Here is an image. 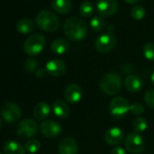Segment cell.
<instances>
[{
	"label": "cell",
	"instance_id": "13",
	"mask_svg": "<svg viewBox=\"0 0 154 154\" xmlns=\"http://www.w3.org/2000/svg\"><path fill=\"white\" fill-rule=\"evenodd\" d=\"M78 150V143L72 137H66L63 139L58 145L59 154H77Z\"/></svg>",
	"mask_w": 154,
	"mask_h": 154
},
{
	"label": "cell",
	"instance_id": "28",
	"mask_svg": "<svg viewBox=\"0 0 154 154\" xmlns=\"http://www.w3.org/2000/svg\"><path fill=\"white\" fill-rule=\"evenodd\" d=\"M143 54L148 60L154 61V43H148L143 46Z\"/></svg>",
	"mask_w": 154,
	"mask_h": 154
},
{
	"label": "cell",
	"instance_id": "11",
	"mask_svg": "<svg viewBox=\"0 0 154 154\" xmlns=\"http://www.w3.org/2000/svg\"><path fill=\"white\" fill-rule=\"evenodd\" d=\"M96 10L102 17L114 15L118 10L117 0H97Z\"/></svg>",
	"mask_w": 154,
	"mask_h": 154
},
{
	"label": "cell",
	"instance_id": "4",
	"mask_svg": "<svg viewBox=\"0 0 154 154\" xmlns=\"http://www.w3.org/2000/svg\"><path fill=\"white\" fill-rule=\"evenodd\" d=\"M45 45V36L41 34H34L25 41L24 50L28 55L35 56L43 51Z\"/></svg>",
	"mask_w": 154,
	"mask_h": 154
},
{
	"label": "cell",
	"instance_id": "34",
	"mask_svg": "<svg viewBox=\"0 0 154 154\" xmlns=\"http://www.w3.org/2000/svg\"><path fill=\"white\" fill-rule=\"evenodd\" d=\"M124 1H126L129 4H135L139 1V0H124Z\"/></svg>",
	"mask_w": 154,
	"mask_h": 154
},
{
	"label": "cell",
	"instance_id": "27",
	"mask_svg": "<svg viewBox=\"0 0 154 154\" xmlns=\"http://www.w3.org/2000/svg\"><path fill=\"white\" fill-rule=\"evenodd\" d=\"M40 148H41V143L39 140H37L35 139L28 140L25 145V149L29 153H35L40 149Z\"/></svg>",
	"mask_w": 154,
	"mask_h": 154
},
{
	"label": "cell",
	"instance_id": "17",
	"mask_svg": "<svg viewBox=\"0 0 154 154\" xmlns=\"http://www.w3.org/2000/svg\"><path fill=\"white\" fill-rule=\"evenodd\" d=\"M54 113L61 119L67 118L70 114V108L68 104L62 100H55L52 105Z\"/></svg>",
	"mask_w": 154,
	"mask_h": 154
},
{
	"label": "cell",
	"instance_id": "31",
	"mask_svg": "<svg viewBox=\"0 0 154 154\" xmlns=\"http://www.w3.org/2000/svg\"><path fill=\"white\" fill-rule=\"evenodd\" d=\"M144 110L143 105L139 103H133L130 105V112L133 115H140L144 112Z\"/></svg>",
	"mask_w": 154,
	"mask_h": 154
},
{
	"label": "cell",
	"instance_id": "6",
	"mask_svg": "<svg viewBox=\"0 0 154 154\" xmlns=\"http://www.w3.org/2000/svg\"><path fill=\"white\" fill-rule=\"evenodd\" d=\"M116 45V37L112 33H104L99 35L94 41V46L100 53L111 52Z\"/></svg>",
	"mask_w": 154,
	"mask_h": 154
},
{
	"label": "cell",
	"instance_id": "22",
	"mask_svg": "<svg viewBox=\"0 0 154 154\" xmlns=\"http://www.w3.org/2000/svg\"><path fill=\"white\" fill-rule=\"evenodd\" d=\"M35 28V25L32 20L28 18H23L19 20L17 24V29L21 34H29L31 33Z\"/></svg>",
	"mask_w": 154,
	"mask_h": 154
},
{
	"label": "cell",
	"instance_id": "21",
	"mask_svg": "<svg viewBox=\"0 0 154 154\" xmlns=\"http://www.w3.org/2000/svg\"><path fill=\"white\" fill-rule=\"evenodd\" d=\"M72 7V5L71 0H53L52 1L53 9L61 14H66L70 12Z\"/></svg>",
	"mask_w": 154,
	"mask_h": 154
},
{
	"label": "cell",
	"instance_id": "16",
	"mask_svg": "<svg viewBox=\"0 0 154 154\" xmlns=\"http://www.w3.org/2000/svg\"><path fill=\"white\" fill-rule=\"evenodd\" d=\"M124 85L129 92L138 93L141 90L143 86V82L140 76L135 74H130L124 80Z\"/></svg>",
	"mask_w": 154,
	"mask_h": 154
},
{
	"label": "cell",
	"instance_id": "25",
	"mask_svg": "<svg viewBox=\"0 0 154 154\" xmlns=\"http://www.w3.org/2000/svg\"><path fill=\"white\" fill-rule=\"evenodd\" d=\"M94 12V6L90 1H85L80 6V13L85 17H91Z\"/></svg>",
	"mask_w": 154,
	"mask_h": 154
},
{
	"label": "cell",
	"instance_id": "14",
	"mask_svg": "<svg viewBox=\"0 0 154 154\" xmlns=\"http://www.w3.org/2000/svg\"><path fill=\"white\" fill-rule=\"evenodd\" d=\"M83 96L82 88L76 84H71L66 86L64 90V97L66 101L70 103H79Z\"/></svg>",
	"mask_w": 154,
	"mask_h": 154
},
{
	"label": "cell",
	"instance_id": "3",
	"mask_svg": "<svg viewBox=\"0 0 154 154\" xmlns=\"http://www.w3.org/2000/svg\"><path fill=\"white\" fill-rule=\"evenodd\" d=\"M35 22L41 29L46 32L56 31L60 25L58 17L49 10L40 11L35 17Z\"/></svg>",
	"mask_w": 154,
	"mask_h": 154
},
{
	"label": "cell",
	"instance_id": "1",
	"mask_svg": "<svg viewBox=\"0 0 154 154\" xmlns=\"http://www.w3.org/2000/svg\"><path fill=\"white\" fill-rule=\"evenodd\" d=\"M63 32L66 37L72 41L84 39L88 33L87 24L79 17H70L63 23Z\"/></svg>",
	"mask_w": 154,
	"mask_h": 154
},
{
	"label": "cell",
	"instance_id": "18",
	"mask_svg": "<svg viewBox=\"0 0 154 154\" xmlns=\"http://www.w3.org/2000/svg\"><path fill=\"white\" fill-rule=\"evenodd\" d=\"M25 147L16 140H8L4 144L5 154H25Z\"/></svg>",
	"mask_w": 154,
	"mask_h": 154
},
{
	"label": "cell",
	"instance_id": "23",
	"mask_svg": "<svg viewBox=\"0 0 154 154\" xmlns=\"http://www.w3.org/2000/svg\"><path fill=\"white\" fill-rule=\"evenodd\" d=\"M147 126H148L147 121L142 117H137L132 122V129L137 133L143 132L147 129Z\"/></svg>",
	"mask_w": 154,
	"mask_h": 154
},
{
	"label": "cell",
	"instance_id": "9",
	"mask_svg": "<svg viewBox=\"0 0 154 154\" xmlns=\"http://www.w3.org/2000/svg\"><path fill=\"white\" fill-rule=\"evenodd\" d=\"M1 115L7 122L12 123L18 121L21 117V109L16 103L8 102L2 106Z\"/></svg>",
	"mask_w": 154,
	"mask_h": 154
},
{
	"label": "cell",
	"instance_id": "2",
	"mask_svg": "<svg viewBox=\"0 0 154 154\" xmlns=\"http://www.w3.org/2000/svg\"><path fill=\"white\" fill-rule=\"evenodd\" d=\"M122 82L116 72H107L100 80L99 86L103 93L107 95H115L122 89Z\"/></svg>",
	"mask_w": 154,
	"mask_h": 154
},
{
	"label": "cell",
	"instance_id": "26",
	"mask_svg": "<svg viewBox=\"0 0 154 154\" xmlns=\"http://www.w3.org/2000/svg\"><path fill=\"white\" fill-rule=\"evenodd\" d=\"M146 11L142 6L134 5L131 9V16L136 20H141L145 17Z\"/></svg>",
	"mask_w": 154,
	"mask_h": 154
},
{
	"label": "cell",
	"instance_id": "8",
	"mask_svg": "<svg viewBox=\"0 0 154 154\" xmlns=\"http://www.w3.org/2000/svg\"><path fill=\"white\" fill-rule=\"evenodd\" d=\"M37 123L32 119H26L19 122L17 128V134L22 139H30L37 133Z\"/></svg>",
	"mask_w": 154,
	"mask_h": 154
},
{
	"label": "cell",
	"instance_id": "15",
	"mask_svg": "<svg viewBox=\"0 0 154 154\" xmlns=\"http://www.w3.org/2000/svg\"><path fill=\"white\" fill-rule=\"evenodd\" d=\"M123 132L118 127H112L108 129L104 133V140L107 144L112 146L119 145L123 140Z\"/></svg>",
	"mask_w": 154,
	"mask_h": 154
},
{
	"label": "cell",
	"instance_id": "24",
	"mask_svg": "<svg viewBox=\"0 0 154 154\" xmlns=\"http://www.w3.org/2000/svg\"><path fill=\"white\" fill-rule=\"evenodd\" d=\"M90 26L92 29L95 32H100L105 26L104 19L102 16H95L90 21Z\"/></svg>",
	"mask_w": 154,
	"mask_h": 154
},
{
	"label": "cell",
	"instance_id": "20",
	"mask_svg": "<svg viewBox=\"0 0 154 154\" xmlns=\"http://www.w3.org/2000/svg\"><path fill=\"white\" fill-rule=\"evenodd\" d=\"M69 48H70L69 43L63 38L55 39L51 44V50L53 53L56 54H63L69 50Z\"/></svg>",
	"mask_w": 154,
	"mask_h": 154
},
{
	"label": "cell",
	"instance_id": "29",
	"mask_svg": "<svg viewBox=\"0 0 154 154\" xmlns=\"http://www.w3.org/2000/svg\"><path fill=\"white\" fill-rule=\"evenodd\" d=\"M37 66H38V62L34 58H28L25 62V70L29 73L35 72Z\"/></svg>",
	"mask_w": 154,
	"mask_h": 154
},
{
	"label": "cell",
	"instance_id": "30",
	"mask_svg": "<svg viewBox=\"0 0 154 154\" xmlns=\"http://www.w3.org/2000/svg\"><path fill=\"white\" fill-rule=\"evenodd\" d=\"M144 101L146 104L154 110V90H149L144 94Z\"/></svg>",
	"mask_w": 154,
	"mask_h": 154
},
{
	"label": "cell",
	"instance_id": "7",
	"mask_svg": "<svg viewBox=\"0 0 154 154\" xmlns=\"http://www.w3.org/2000/svg\"><path fill=\"white\" fill-rule=\"evenodd\" d=\"M130 111L129 102L123 97H115L109 105V112L115 118H122Z\"/></svg>",
	"mask_w": 154,
	"mask_h": 154
},
{
	"label": "cell",
	"instance_id": "33",
	"mask_svg": "<svg viewBox=\"0 0 154 154\" xmlns=\"http://www.w3.org/2000/svg\"><path fill=\"white\" fill-rule=\"evenodd\" d=\"M46 73H47L46 70H45V69H43V68L37 69V70L35 71V75H36L37 78H43V77L45 76Z\"/></svg>",
	"mask_w": 154,
	"mask_h": 154
},
{
	"label": "cell",
	"instance_id": "12",
	"mask_svg": "<svg viewBox=\"0 0 154 154\" xmlns=\"http://www.w3.org/2000/svg\"><path fill=\"white\" fill-rule=\"evenodd\" d=\"M45 70L47 73L52 76H54V77L62 76L66 72V65L63 61L54 58L47 62Z\"/></svg>",
	"mask_w": 154,
	"mask_h": 154
},
{
	"label": "cell",
	"instance_id": "35",
	"mask_svg": "<svg viewBox=\"0 0 154 154\" xmlns=\"http://www.w3.org/2000/svg\"><path fill=\"white\" fill-rule=\"evenodd\" d=\"M150 81H151V83H152V85H154V72L151 73V75H150Z\"/></svg>",
	"mask_w": 154,
	"mask_h": 154
},
{
	"label": "cell",
	"instance_id": "37",
	"mask_svg": "<svg viewBox=\"0 0 154 154\" xmlns=\"http://www.w3.org/2000/svg\"><path fill=\"white\" fill-rule=\"evenodd\" d=\"M0 154H3V153H1V152H0Z\"/></svg>",
	"mask_w": 154,
	"mask_h": 154
},
{
	"label": "cell",
	"instance_id": "19",
	"mask_svg": "<svg viewBox=\"0 0 154 154\" xmlns=\"http://www.w3.org/2000/svg\"><path fill=\"white\" fill-rule=\"evenodd\" d=\"M50 106L45 102L38 103L34 109V116L36 120H45L50 114Z\"/></svg>",
	"mask_w": 154,
	"mask_h": 154
},
{
	"label": "cell",
	"instance_id": "36",
	"mask_svg": "<svg viewBox=\"0 0 154 154\" xmlns=\"http://www.w3.org/2000/svg\"><path fill=\"white\" fill-rule=\"evenodd\" d=\"M1 128H2V122L0 120V130H1Z\"/></svg>",
	"mask_w": 154,
	"mask_h": 154
},
{
	"label": "cell",
	"instance_id": "5",
	"mask_svg": "<svg viewBox=\"0 0 154 154\" xmlns=\"http://www.w3.org/2000/svg\"><path fill=\"white\" fill-rule=\"evenodd\" d=\"M124 145L129 152L133 154H140L144 150L145 141L140 133L131 132L126 136L124 140Z\"/></svg>",
	"mask_w": 154,
	"mask_h": 154
},
{
	"label": "cell",
	"instance_id": "10",
	"mask_svg": "<svg viewBox=\"0 0 154 154\" xmlns=\"http://www.w3.org/2000/svg\"><path fill=\"white\" fill-rule=\"evenodd\" d=\"M40 131L46 138L55 139L62 133V127L53 120H45L41 123Z\"/></svg>",
	"mask_w": 154,
	"mask_h": 154
},
{
	"label": "cell",
	"instance_id": "32",
	"mask_svg": "<svg viewBox=\"0 0 154 154\" xmlns=\"http://www.w3.org/2000/svg\"><path fill=\"white\" fill-rule=\"evenodd\" d=\"M111 154H126V151L123 148H122L120 146H115L112 149Z\"/></svg>",
	"mask_w": 154,
	"mask_h": 154
}]
</instances>
